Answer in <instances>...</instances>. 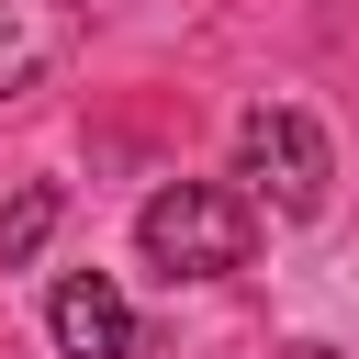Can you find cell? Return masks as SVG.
<instances>
[{"label":"cell","instance_id":"obj_2","mask_svg":"<svg viewBox=\"0 0 359 359\" xmlns=\"http://www.w3.org/2000/svg\"><path fill=\"white\" fill-rule=\"evenodd\" d=\"M236 180H247V202H269V213H325V180H337V157H325V123L314 112H292V101H258L247 123H236Z\"/></svg>","mask_w":359,"mask_h":359},{"label":"cell","instance_id":"obj_4","mask_svg":"<svg viewBox=\"0 0 359 359\" xmlns=\"http://www.w3.org/2000/svg\"><path fill=\"white\" fill-rule=\"evenodd\" d=\"M56 348H67V359H123V348H135V314H123V292H112L101 269H67V280H56Z\"/></svg>","mask_w":359,"mask_h":359},{"label":"cell","instance_id":"obj_6","mask_svg":"<svg viewBox=\"0 0 359 359\" xmlns=\"http://www.w3.org/2000/svg\"><path fill=\"white\" fill-rule=\"evenodd\" d=\"M280 359H337V348H280Z\"/></svg>","mask_w":359,"mask_h":359},{"label":"cell","instance_id":"obj_1","mask_svg":"<svg viewBox=\"0 0 359 359\" xmlns=\"http://www.w3.org/2000/svg\"><path fill=\"white\" fill-rule=\"evenodd\" d=\"M135 247H146V269H168V280H224V269L258 258V202L224 191V180H168V191L135 213Z\"/></svg>","mask_w":359,"mask_h":359},{"label":"cell","instance_id":"obj_5","mask_svg":"<svg viewBox=\"0 0 359 359\" xmlns=\"http://www.w3.org/2000/svg\"><path fill=\"white\" fill-rule=\"evenodd\" d=\"M45 224H56V191H45V180L11 191V202H0V269H22V258L45 247Z\"/></svg>","mask_w":359,"mask_h":359},{"label":"cell","instance_id":"obj_3","mask_svg":"<svg viewBox=\"0 0 359 359\" xmlns=\"http://www.w3.org/2000/svg\"><path fill=\"white\" fill-rule=\"evenodd\" d=\"M67 45H79V11L67 0H0V101H22Z\"/></svg>","mask_w":359,"mask_h":359}]
</instances>
